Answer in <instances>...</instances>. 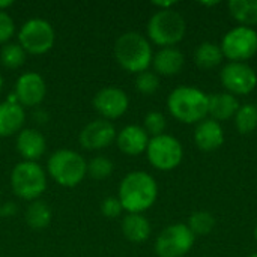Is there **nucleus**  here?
<instances>
[{
    "mask_svg": "<svg viewBox=\"0 0 257 257\" xmlns=\"http://www.w3.org/2000/svg\"><path fill=\"white\" fill-rule=\"evenodd\" d=\"M223 56L230 62H244L257 53V32L251 27L238 26L229 30L221 41Z\"/></svg>",
    "mask_w": 257,
    "mask_h": 257,
    "instance_id": "nucleus-10",
    "label": "nucleus"
},
{
    "mask_svg": "<svg viewBox=\"0 0 257 257\" xmlns=\"http://www.w3.org/2000/svg\"><path fill=\"white\" fill-rule=\"evenodd\" d=\"M122 211H123V208L117 197H107L101 203V212L107 218H116L120 215Z\"/></svg>",
    "mask_w": 257,
    "mask_h": 257,
    "instance_id": "nucleus-31",
    "label": "nucleus"
},
{
    "mask_svg": "<svg viewBox=\"0 0 257 257\" xmlns=\"http://www.w3.org/2000/svg\"><path fill=\"white\" fill-rule=\"evenodd\" d=\"M166 126H167V120L163 113L149 111L145 116V131L148 133V136L151 134L152 137H158V136L164 134Z\"/></svg>",
    "mask_w": 257,
    "mask_h": 257,
    "instance_id": "nucleus-30",
    "label": "nucleus"
},
{
    "mask_svg": "<svg viewBox=\"0 0 257 257\" xmlns=\"http://www.w3.org/2000/svg\"><path fill=\"white\" fill-rule=\"evenodd\" d=\"M14 30H15L14 20L5 11H0V44L9 41L11 36L14 35Z\"/></svg>",
    "mask_w": 257,
    "mask_h": 257,
    "instance_id": "nucleus-32",
    "label": "nucleus"
},
{
    "mask_svg": "<svg viewBox=\"0 0 257 257\" xmlns=\"http://www.w3.org/2000/svg\"><path fill=\"white\" fill-rule=\"evenodd\" d=\"M254 239H256V242H257V224H256V229H254Z\"/></svg>",
    "mask_w": 257,
    "mask_h": 257,
    "instance_id": "nucleus-38",
    "label": "nucleus"
},
{
    "mask_svg": "<svg viewBox=\"0 0 257 257\" xmlns=\"http://www.w3.org/2000/svg\"><path fill=\"white\" fill-rule=\"evenodd\" d=\"M194 142L202 151H215L224 142V131L220 122L214 119H205L197 123L194 130Z\"/></svg>",
    "mask_w": 257,
    "mask_h": 257,
    "instance_id": "nucleus-18",
    "label": "nucleus"
},
{
    "mask_svg": "<svg viewBox=\"0 0 257 257\" xmlns=\"http://www.w3.org/2000/svg\"><path fill=\"white\" fill-rule=\"evenodd\" d=\"M122 232L128 241L140 244L148 241L152 229L149 220L142 214H128L122 220Z\"/></svg>",
    "mask_w": 257,
    "mask_h": 257,
    "instance_id": "nucleus-21",
    "label": "nucleus"
},
{
    "mask_svg": "<svg viewBox=\"0 0 257 257\" xmlns=\"http://www.w3.org/2000/svg\"><path fill=\"white\" fill-rule=\"evenodd\" d=\"M146 154L149 163L155 169L161 172H170L181 164L184 151L178 139L169 134H161L149 140Z\"/></svg>",
    "mask_w": 257,
    "mask_h": 257,
    "instance_id": "nucleus-9",
    "label": "nucleus"
},
{
    "mask_svg": "<svg viewBox=\"0 0 257 257\" xmlns=\"http://www.w3.org/2000/svg\"><path fill=\"white\" fill-rule=\"evenodd\" d=\"M26 113L17 98H8L0 102V137H9L23 130Z\"/></svg>",
    "mask_w": 257,
    "mask_h": 257,
    "instance_id": "nucleus-15",
    "label": "nucleus"
},
{
    "mask_svg": "<svg viewBox=\"0 0 257 257\" xmlns=\"http://www.w3.org/2000/svg\"><path fill=\"white\" fill-rule=\"evenodd\" d=\"M114 57L128 72H145L152 63L154 54L149 41L139 32H126L116 39Z\"/></svg>",
    "mask_w": 257,
    "mask_h": 257,
    "instance_id": "nucleus-3",
    "label": "nucleus"
},
{
    "mask_svg": "<svg viewBox=\"0 0 257 257\" xmlns=\"http://www.w3.org/2000/svg\"><path fill=\"white\" fill-rule=\"evenodd\" d=\"M47 148L45 137L33 130V128H24L18 133L17 137V151L24 158V161H33L39 160Z\"/></svg>",
    "mask_w": 257,
    "mask_h": 257,
    "instance_id": "nucleus-16",
    "label": "nucleus"
},
{
    "mask_svg": "<svg viewBox=\"0 0 257 257\" xmlns=\"http://www.w3.org/2000/svg\"><path fill=\"white\" fill-rule=\"evenodd\" d=\"M24 60H26V51L23 50L20 44H15V42L6 44L0 51V62L8 69L20 68L24 63Z\"/></svg>",
    "mask_w": 257,
    "mask_h": 257,
    "instance_id": "nucleus-26",
    "label": "nucleus"
},
{
    "mask_svg": "<svg viewBox=\"0 0 257 257\" xmlns=\"http://www.w3.org/2000/svg\"><path fill=\"white\" fill-rule=\"evenodd\" d=\"M223 57L224 56H223L221 47L214 42H203L194 51V62L197 66L203 69H211V68L218 66Z\"/></svg>",
    "mask_w": 257,
    "mask_h": 257,
    "instance_id": "nucleus-23",
    "label": "nucleus"
},
{
    "mask_svg": "<svg viewBox=\"0 0 257 257\" xmlns=\"http://www.w3.org/2000/svg\"><path fill=\"white\" fill-rule=\"evenodd\" d=\"M48 175L62 187H77L87 175L86 160L75 151L60 149L51 154L47 163Z\"/></svg>",
    "mask_w": 257,
    "mask_h": 257,
    "instance_id": "nucleus-4",
    "label": "nucleus"
},
{
    "mask_svg": "<svg viewBox=\"0 0 257 257\" xmlns=\"http://www.w3.org/2000/svg\"><path fill=\"white\" fill-rule=\"evenodd\" d=\"M185 30L187 24L184 17L173 9L155 12L148 23L149 39L154 44L161 45L163 48L173 47L175 44L182 41Z\"/></svg>",
    "mask_w": 257,
    "mask_h": 257,
    "instance_id": "nucleus-5",
    "label": "nucleus"
},
{
    "mask_svg": "<svg viewBox=\"0 0 257 257\" xmlns=\"http://www.w3.org/2000/svg\"><path fill=\"white\" fill-rule=\"evenodd\" d=\"M221 84L232 95H247L257 84L256 71L245 62H229L221 71Z\"/></svg>",
    "mask_w": 257,
    "mask_h": 257,
    "instance_id": "nucleus-11",
    "label": "nucleus"
},
{
    "mask_svg": "<svg viewBox=\"0 0 257 257\" xmlns=\"http://www.w3.org/2000/svg\"><path fill=\"white\" fill-rule=\"evenodd\" d=\"M158 196L155 179L146 172L128 173L119 185V202L128 214H142L154 206Z\"/></svg>",
    "mask_w": 257,
    "mask_h": 257,
    "instance_id": "nucleus-1",
    "label": "nucleus"
},
{
    "mask_svg": "<svg viewBox=\"0 0 257 257\" xmlns=\"http://www.w3.org/2000/svg\"><path fill=\"white\" fill-rule=\"evenodd\" d=\"M116 128L110 120L98 119L87 123L80 133V145L87 151L104 149L116 140Z\"/></svg>",
    "mask_w": 257,
    "mask_h": 257,
    "instance_id": "nucleus-13",
    "label": "nucleus"
},
{
    "mask_svg": "<svg viewBox=\"0 0 257 257\" xmlns=\"http://www.w3.org/2000/svg\"><path fill=\"white\" fill-rule=\"evenodd\" d=\"M117 148L126 155H140L146 151L149 136L145 128L139 125H128L116 136Z\"/></svg>",
    "mask_w": 257,
    "mask_h": 257,
    "instance_id": "nucleus-17",
    "label": "nucleus"
},
{
    "mask_svg": "<svg viewBox=\"0 0 257 257\" xmlns=\"http://www.w3.org/2000/svg\"><path fill=\"white\" fill-rule=\"evenodd\" d=\"M194 233L187 224L176 223L167 226L155 241L158 257H184L194 245Z\"/></svg>",
    "mask_w": 257,
    "mask_h": 257,
    "instance_id": "nucleus-8",
    "label": "nucleus"
},
{
    "mask_svg": "<svg viewBox=\"0 0 257 257\" xmlns=\"http://www.w3.org/2000/svg\"><path fill=\"white\" fill-rule=\"evenodd\" d=\"M235 125L241 134H250L257 128V107L256 104L239 105L235 114Z\"/></svg>",
    "mask_w": 257,
    "mask_h": 257,
    "instance_id": "nucleus-25",
    "label": "nucleus"
},
{
    "mask_svg": "<svg viewBox=\"0 0 257 257\" xmlns=\"http://www.w3.org/2000/svg\"><path fill=\"white\" fill-rule=\"evenodd\" d=\"M18 44L26 53L44 54L54 45V29L47 20L30 18L18 32Z\"/></svg>",
    "mask_w": 257,
    "mask_h": 257,
    "instance_id": "nucleus-7",
    "label": "nucleus"
},
{
    "mask_svg": "<svg viewBox=\"0 0 257 257\" xmlns=\"http://www.w3.org/2000/svg\"><path fill=\"white\" fill-rule=\"evenodd\" d=\"M250 257H257V253H254V254H251V256Z\"/></svg>",
    "mask_w": 257,
    "mask_h": 257,
    "instance_id": "nucleus-39",
    "label": "nucleus"
},
{
    "mask_svg": "<svg viewBox=\"0 0 257 257\" xmlns=\"http://www.w3.org/2000/svg\"><path fill=\"white\" fill-rule=\"evenodd\" d=\"M128 105L130 99L119 87H104L93 96V107L105 120L123 116Z\"/></svg>",
    "mask_w": 257,
    "mask_h": 257,
    "instance_id": "nucleus-12",
    "label": "nucleus"
},
{
    "mask_svg": "<svg viewBox=\"0 0 257 257\" xmlns=\"http://www.w3.org/2000/svg\"><path fill=\"white\" fill-rule=\"evenodd\" d=\"M202 5H205V6H214V5H218V2H208V3H202Z\"/></svg>",
    "mask_w": 257,
    "mask_h": 257,
    "instance_id": "nucleus-36",
    "label": "nucleus"
},
{
    "mask_svg": "<svg viewBox=\"0 0 257 257\" xmlns=\"http://www.w3.org/2000/svg\"><path fill=\"white\" fill-rule=\"evenodd\" d=\"M190 230L196 235H208L214 230L215 227V218L211 212L206 211H197L193 212L188 221Z\"/></svg>",
    "mask_w": 257,
    "mask_h": 257,
    "instance_id": "nucleus-27",
    "label": "nucleus"
},
{
    "mask_svg": "<svg viewBox=\"0 0 257 257\" xmlns=\"http://www.w3.org/2000/svg\"><path fill=\"white\" fill-rule=\"evenodd\" d=\"M11 187L20 199L38 200L47 188V175L39 164L21 161L11 173Z\"/></svg>",
    "mask_w": 257,
    "mask_h": 257,
    "instance_id": "nucleus-6",
    "label": "nucleus"
},
{
    "mask_svg": "<svg viewBox=\"0 0 257 257\" xmlns=\"http://www.w3.org/2000/svg\"><path fill=\"white\" fill-rule=\"evenodd\" d=\"M12 212H15V208L12 206V203H6V205L3 206V209L0 211V214H2V215H5V217L11 215Z\"/></svg>",
    "mask_w": 257,
    "mask_h": 257,
    "instance_id": "nucleus-34",
    "label": "nucleus"
},
{
    "mask_svg": "<svg viewBox=\"0 0 257 257\" xmlns=\"http://www.w3.org/2000/svg\"><path fill=\"white\" fill-rule=\"evenodd\" d=\"M2 89H3V77L0 75V92H2Z\"/></svg>",
    "mask_w": 257,
    "mask_h": 257,
    "instance_id": "nucleus-37",
    "label": "nucleus"
},
{
    "mask_svg": "<svg viewBox=\"0 0 257 257\" xmlns=\"http://www.w3.org/2000/svg\"><path fill=\"white\" fill-rule=\"evenodd\" d=\"M167 108L182 123H199L208 116L209 95L196 87L181 86L169 95Z\"/></svg>",
    "mask_w": 257,
    "mask_h": 257,
    "instance_id": "nucleus-2",
    "label": "nucleus"
},
{
    "mask_svg": "<svg viewBox=\"0 0 257 257\" xmlns=\"http://www.w3.org/2000/svg\"><path fill=\"white\" fill-rule=\"evenodd\" d=\"M26 221L35 230L45 229L51 221V209L42 200H33L26 211Z\"/></svg>",
    "mask_w": 257,
    "mask_h": 257,
    "instance_id": "nucleus-24",
    "label": "nucleus"
},
{
    "mask_svg": "<svg viewBox=\"0 0 257 257\" xmlns=\"http://www.w3.org/2000/svg\"><path fill=\"white\" fill-rule=\"evenodd\" d=\"M152 5L160 8V11H166V9H172V6L176 5V2H152Z\"/></svg>",
    "mask_w": 257,
    "mask_h": 257,
    "instance_id": "nucleus-33",
    "label": "nucleus"
},
{
    "mask_svg": "<svg viewBox=\"0 0 257 257\" xmlns=\"http://www.w3.org/2000/svg\"><path fill=\"white\" fill-rule=\"evenodd\" d=\"M47 93V84L38 72H26L20 75L15 84V98L24 107L41 104Z\"/></svg>",
    "mask_w": 257,
    "mask_h": 257,
    "instance_id": "nucleus-14",
    "label": "nucleus"
},
{
    "mask_svg": "<svg viewBox=\"0 0 257 257\" xmlns=\"http://www.w3.org/2000/svg\"><path fill=\"white\" fill-rule=\"evenodd\" d=\"M9 6H12V0H0V11H5Z\"/></svg>",
    "mask_w": 257,
    "mask_h": 257,
    "instance_id": "nucleus-35",
    "label": "nucleus"
},
{
    "mask_svg": "<svg viewBox=\"0 0 257 257\" xmlns=\"http://www.w3.org/2000/svg\"><path fill=\"white\" fill-rule=\"evenodd\" d=\"M160 87V78L155 72L151 71H145L137 74L136 78V89L143 93V95H152L158 90Z\"/></svg>",
    "mask_w": 257,
    "mask_h": 257,
    "instance_id": "nucleus-29",
    "label": "nucleus"
},
{
    "mask_svg": "<svg viewBox=\"0 0 257 257\" xmlns=\"http://www.w3.org/2000/svg\"><path fill=\"white\" fill-rule=\"evenodd\" d=\"M256 107H257V104H256Z\"/></svg>",
    "mask_w": 257,
    "mask_h": 257,
    "instance_id": "nucleus-40",
    "label": "nucleus"
},
{
    "mask_svg": "<svg viewBox=\"0 0 257 257\" xmlns=\"http://www.w3.org/2000/svg\"><path fill=\"white\" fill-rule=\"evenodd\" d=\"M152 65L160 75L172 77L179 74L184 68V54L175 47H166L154 56Z\"/></svg>",
    "mask_w": 257,
    "mask_h": 257,
    "instance_id": "nucleus-20",
    "label": "nucleus"
},
{
    "mask_svg": "<svg viewBox=\"0 0 257 257\" xmlns=\"http://www.w3.org/2000/svg\"><path fill=\"white\" fill-rule=\"evenodd\" d=\"M229 12L245 27L257 24V0H230Z\"/></svg>",
    "mask_w": 257,
    "mask_h": 257,
    "instance_id": "nucleus-22",
    "label": "nucleus"
},
{
    "mask_svg": "<svg viewBox=\"0 0 257 257\" xmlns=\"http://www.w3.org/2000/svg\"><path fill=\"white\" fill-rule=\"evenodd\" d=\"M87 173L93 179H105L113 173V163L105 157H96L87 164Z\"/></svg>",
    "mask_w": 257,
    "mask_h": 257,
    "instance_id": "nucleus-28",
    "label": "nucleus"
},
{
    "mask_svg": "<svg viewBox=\"0 0 257 257\" xmlns=\"http://www.w3.org/2000/svg\"><path fill=\"white\" fill-rule=\"evenodd\" d=\"M238 108H239L238 98L229 92H218V93L209 95L208 114H211V119H214L217 122L229 120V119L235 117Z\"/></svg>",
    "mask_w": 257,
    "mask_h": 257,
    "instance_id": "nucleus-19",
    "label": "nucleus"
}]
</instances>
